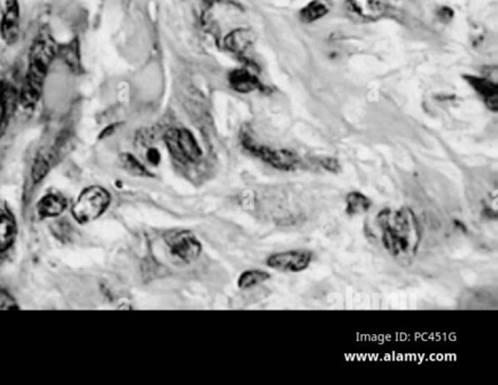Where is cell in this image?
<instances>
[{
	"label": "cell",
	"mask_w": 498,
	"mask_h": 385,
	"mask_svg": "<svg viewBox=\"0 0 498 385\" xmlns=\"http://www.w3.org/2000/svg\"><path fill=\"white\" fill-rule=\"evenodd\" d=\"M439 16L442 21H450V20H452V17H453V10L444 7V8L439 9Z\"/></svg>",
	"instance_id": "603a6c76"
},
{
	"label": "cell",
	"mask_w": 498,
	"mask_h": 385,
	"mask_svg": "<svg viewBox=\"0 0 498 385\" xmlns=\"http://www.w3.org/2000/svg\"><path fill=\"white\" fill-rule=\"evenodd\" d=\"M384 249L399 261L415 258L421 241V229L415 213L408 207L392 211L384 208L377 216Z\"/></svg>",
	"instance_id": "6da1fadb"
},
{
	"label": "cell",
	"mask_w": 498,
	"mask_h": 385,
	"mask_svg": "<svg viewBox=\"0 0 498 385\" xmlns=\"http://www.w3.org/2000/svg\"><path fill=\"white\" fill-rule=\"evenodd\" d=\"M474 91L481 95L487 107L492 112L498 110L497 85L490 78L477 77V76H465Z\"/></svg>",
	"instance_id": "30bf717a"
},
{
	"label": "cell",
	"mask_w": 498,
	"mask_h": 385,
	"mask_svg": "<svg viewBox=\"0 0 498 385\" xmlns=\"http://www.w3.org/2000/svg\"><path fill=\"white\" fill-rule=\"evenodd\" d=\"M313 261V252L308 250H288L269 255L267 266L271 269L285 273H301L310 267Z\"/></svg>",
	"instance_id": "8992f818"
},
{
	"label": "cell",
	"mask_w": 498,
	"mask_h": 385,
	"mask_svg": "<svg viewBox=\"0 0 498 385\" xmlns=\"http://www.w3.org/2000/svg\"><path fill=\"white\" fill-rule=\"evenodd\" d=\"M349 12L365 21H377L386 14V5L381 0H347Z\"/></svg>",
	"instance_id": "9c48e42d"
},
{
	"label": "cell",
	"mask_w": 498,
	"mask_h": 385,
	"mask_svg": "<svg viewBox=\"0 0 498 385\" xmlns=\"http://www.w3.org/2000/svg\"><path fill=\"white\" fill-rule=\"evenodd\" d=\"M229 84L232 89L239 93L253 92L261 89V83L255 75L246 69H236L229 74Z\"/></svg>",
	"instance_id": "7c38bea8"
},
{
	"label": "cell",
	"mask_w": 498,
	"mask_h": 385,
	"mask_svg": "<svg viewBox=\"0 0 498 385\" xmlns=\"http://www.w3.org/2000/svg\"><path fill=\"white\" fill-rule=\"evenodd\" d=\"M329 13V7L321 0H313L301 10L300 17L304 23H312L324 17Z\"/></svg>",
	"instance_id": "2e32d148"
},
{
	"label": "cell",
	"mask_w": 498,
	"mask_h": 385,
	"mask_svg": "<svg viewBox=\"0 0 498 385\" xmlns=\"http://www.w3.org/2000/svg\"><path fill=\"white\" fill-rule=\"evenodd\" d=\"M110 193L102 187H89L84 190L73 207L75 220L80 224L98 220L110 204Z\"/></svg>",
	"instance_id": "3957f363"
},
{
	"label": "cell",
	"mask_w": 498,
	"mask_h": 385,
	"mask_svg": "<svg viewBox=\"0 0 498 385\" xmlns=\"http://www.w3.org/2000/svg\"><path fill=\"white\" fill-rule=\"evenodd\" d=\"M7 109V101L5 96H3V92L0 93V125H1V121H3V116L6 114Z\"/></svg>",
	"instance_id": "cb8c5ba5"
},
{
	"label": "cell",
	"mask_w": 498,
	"mask_h": 385,
	"mask_svg": "<svg viewBox=\"0 0 498 385\" xmlns=\"http://www.w3.org/2000/svg\"><path fill=\"white\" fill-rule=\"evenodd\" d=\"M164 240L169 251L184 262L196 260L202 253V244L190 231L169 232Z\"/></svg>",
	"instance_id": "52a82bcc"
},
{
	"label": "cell",
	"mask_w": 498,
	"mask_h": 385,
	"mask_svg": "<svg viewBox=\"0 0 498 385\" xmlns=\"http://www.w3.org/2000/svg\"><path fill=\"white\" fill-rule=\"evenodd\" d=\"M270 279V273L264 270L251 269L246 270L241 273L240 278L237 280V286L241 289H249L255 287L262 282H267Z\"/></svg>",
	"instance_id": "e0dca14e"
},
{
	"label": "cell",
	"mask_w": 498,
	"mask_h": 385,
	"mask_svg": "<svg viewBox=\"0 0 498 385\" xmlns=\"http://www.w3.org/2000/svg\"><path fill=\"white\" fill-rule=\"evenodd\" d=\"M255 43V34L246 29H237L225 38V47L232 54L246 56V52Z\"/></svg>",
	"instance_id": "8fae6325"
},
{
	"label": "cell",
	"mask_w": 498,
	"mask_h": 385,
	"mask_svg": "<svg viewBox=\"0 0 498 385\" xmlns=\"http://www.w3.org/2000/svg\"><path fill=\"white\" fill-rule=\"evenodd\" d=\"M66 200L56 195H47L38 204V213L42 217H56L65 211Z\"/></svg>",
	"instance_id": "9a60e30c"
},
{
	"label": "cell",
	"mask_w": 498,
	"mask_h": 385,
	"mask_svg": "<svg viewBox=\"0 0 498 385\" xmlns=\"http://www.w3.org/2000/svg\"><path fill=\"white\" fill-rule=\"evenodd\" d=\"M345 202H346V213L349 216L368 213L372 207L371 199L365 196L361 191H352L348 193L345 198Z\"/></svg>",
	"instance_id": "5bb4252c"
},
{
	"label": "cell",
	"mask_w": 498,
	"mask_h": 385,
	"mask_svg": "<svg viewBox=\"0 0 498 385\" xmlns=\"http://www.w3.org/2000/svg\"><path fill=\"white\" fill-rule=\"evenodd\" d=\"M147 158L151 164H158L160 162V153L155 149H149Z\"/></svg>",
	"instance_id": "d4e9b609"
},
{
	"label": "cell",
	"mask_w": 498,
	"mask_h": 385,
	"mask_svg": "<svg viewBox=\"0 0 498 385\" xmlns=\"http://www.w3.org/2000/svg\"><path fill=\"white\" fill-rule=\"evenodd\" d=\"M454 225L458 226L460 229H462L463 233H467V231H468V229H467L466 226L463 225V222H460V220H454Z\"/></svg>",
	"instance_id": "484cf974"
},
{
	"label": "cell",
	"mask_w": 498,
	"mask_h": 385,
	"mask_svg": "<svg viewBox=\"0 0 498 385\" xmlns=\"http://www.w3.org/2000/svg\"><path fill=\"white\" fill-rule=\"evenodd\" d=\"M49 171V164L47 160L43 158H39L36 160L34 166H33V180L36 182L41 181L42 179L45 178Z\"/></svg>",
	"instance_id": "ffe728a7"
},
{
	"label": "cell",
	"mask_w": 498,
	"mask_h": 385,
	"mask_svg": "<svg viewBox=\"0 0 498 385\" xmlns=\"http://www.w3.org/2000/svg\"><path fill=\"white\" fill-rule=\"evenodd\" d=\"M15 220L6 211H0V252L6 251L15 239Z\"/></svg>",
	"instance_id": "4fadbf2b"
},
{
	"label": "cell",
	"mask_w": 498,
	"mask_h": 385,
	"mask_svg": "<svg viewBox=\"0 0 498 385\" xmlns=\"http://www.w3.org/2000/svg\"><path fill=\"white\" fill-rule=\"evenodd\" d=\"M166 146L175 160L182 163L197 162L202 158V151L193 135L187 129H171L165 134Z\"/></svg>",
	"instance_id": "5b68a950"
},
{
	"label": "cell",
	"mask_w": 498,
	"mask_h": 385,
	"mask_svg": "<svg viewBox=\"0 0 498 385\" xmlns=\"http://www.w3.org/2000/svg\"><path fill=\"white\" fill-rule=\"evenodd\" d=\"M319 163L326 171L332 173V174H337L341 171V165L337 158H324L319 160Z\"/></svg>",
	"instance_id": "44dd1931"
},
{
	"label": "cell",
	"mask_w": 498,
	"mask_h": 385,
	"mask_svg": "<svg viewBox=\"0 0 498 385\" xmlns=\"http://www.w3.org/2000/svg\"><path fill=\"white\" fill-rule=\"evenodd\" d=\"M120 163H121L122 167L130 174L136 175V176H149L151 175L145 166L142 165L139 160L133 155L122 154L120 156Z\"/></svg>",
	"instance_id": "ac0fdd59"
},
{
	"label": "cell",
	"mask_w": 498,
	"mask_h": 385,
	"mask_svg": "<svg viewBox=\"0 0 498 385\" xmlns=\"http://www.w3.org/2000/svg\"><path fill=\"white\" fill-rule=\"evenodd\" d=\"M242 145L255 158L264 160V163L273 166L279 171H293L300 164V158L293 151L288 149H273L267 146L259 145L251 137L243 136Z\"/></svg>",
	"instance_id": "277c9868"
},
{
	"label": "cell",
	"mask_w": 498,
	"mask_h": 385,
	"mask_svg": "<svg viewBox=\"0 0 498 385\" xmlns=\"http://www.w3.org/2000/svg\"><path fill=\"white\" fill-rule=\"evenodd\" d=\"M60 54L63 56V59L65 60L67 65L70 66L73 68H77L80 66V54H78L77 45L74 43L63 47L60 51Z\"/></svg>",
	"instance_id": "d6986e66"
},
{
	"label": "cell",
	"mask_w": 498,
	"mask_h": 385,
	"mask_svg": "<svg viewBox=\"0 0 498 385\" xmlns=\"http://www.w3.org/2000/svg\"><path fill=\"white\" fill-rule=\"evenodd\" d=\"M0 34L7 45L17 41L20 36V3L17 0H6L3 18L0 21Z\"/></svg>",
	"instance_id": "ba28073f"
},
{
	"label": "cell",
	"mask_w": 498,
	"mask_h": 385,
	"mask_svg": "<svg viewBox=\"0 0 498 385\" xmlns=\"http://www.w3.org/2000/svg\"><path fill=\"white\" fill-rule=\"evenodd\" d=\"M56 56V47L47 39H39L31 47L30 65L22 89L21 101L25 107H32L39 101L47 68Z\"/></svg>",
	"instance_id": "7a4b0ae2"
},
{
	"label": "cell",
	"mask_w": 498,
	"mask_h": 385,
	"mask_svg": "<svg viewBox=\"0 0 498 385\" xmlns=\"http://www.w3.org/2000/svg\"><path fill=\"white\" fill-rule=\"evenodd\" d=\"M12 308H17L15 301L8 293L0 288V310H12Z\"/></svg>",
	"instance_id": "7402d4cb"
}]
</instances>
